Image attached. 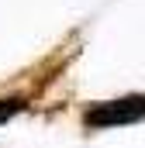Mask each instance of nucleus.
I'll use <instances>...</instances> for the list:
<instances>
[{"instance_id": "1", "label": "nucleus", "mask_w": 145, "mask_h": 148, "mask_svg": "<svg viewBox=\"0 0 145 148\" xmlns=\"http://www.w3.org/2000/svg\"><path fill=\"white\" fill-rule=\"evenodd\" d=\"M145 117V97H124V100H104L83 110L86 127H121V124H135Z\"/></svg>"}, {"instance_id": "2", "label": "nucleus", "mask_w": 145, "mask_h": 148, "mask_svg": "<svg viewBox=\"0 0 145 148\" xmlns=\"http://www.w3.org/2000/svg\"><path fill=\"white\" fill-rule=\"evenodd\" d=\"M21 107H24V97H7V100H0V121L14 117Z\"/></svg>"}]
</instances>
